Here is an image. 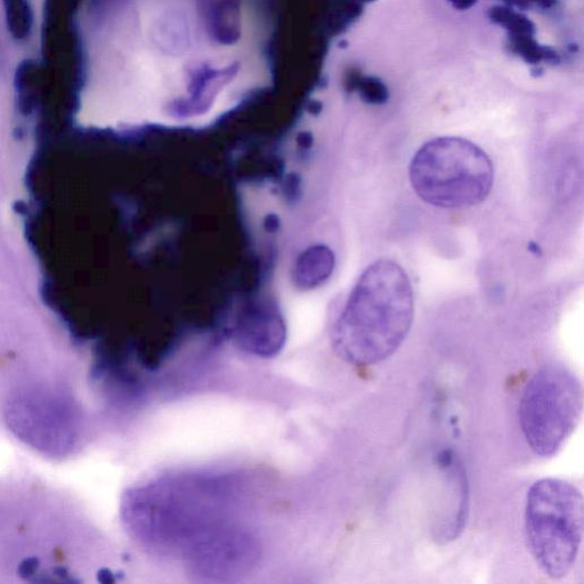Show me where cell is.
Segmentation results:
<instances>
[{
	"label": "cell",
	"instance_id": "cell-2",
	"mask_svg": "<svg viewBox=\"0 0 584 584\" xmlns=\"http://www.w3.org/2000/svg\"><path fill=\"white\" fill-rule=\"evenodd\" d=\"M413 316L415 298L407 272L389 259H379L356 283L332 334V344L345 362L371 367L399 350Z\"/></svg>",
	"mask_w": 584,
	"mask_h": 584
},
{
	"label": "cell",
	"instance_id": "cell-8",
	"mask_svg": "<svg viewBox=\"0 0 584 584\" xmlns=\"http://www.w3.org/2000/svg\"><path fill=\"white\" fill-rule=\"evenodd\" d=\"M8 29L15 38L29 35L32 24L31 10L27 0H4Z\"/></svg>",
	"mask_w": 584,
	"mask_h": 584
},
{
	"label": "cell",
	"instance_id": "cell-4",
	"mask_svg": "<svg viewBox=\"0 0 584 584\" xmlns=\"http://www.w3.org/2000/svg\"><path fill=\"white\" fill-rule=\"evenodd\" d=\"M584 529L582 492L570 482L543 478L526 497L527 543L539 569L554 580L573 570Z\"/></svg>",
	"mask_w": 584,
	"mask_h": 584
},
{
	"label": "cell",
	"instance_id": "cell-10",
	"mask_svg": "<svg viewBox=\"0 0 584 584\" xmlns=\"http://www.w3.org/2000/svg\"><path fill=\"white\" fill-rule=\"evenodd\" d=\"M501 27L507 29L511 36H534L537 32L535 24L527 16L515 10L510 13Z\"/></svg>",
	"mask_w": 584,
	"mask_h": 584
},
{
	"label": "cell",
	"instance_id": "cell-5",
	"mask_svg": "<svg viewBox=\"0 0 584 584\" xmlns=\"http://www.w3.org/2000/svg\"><path fill=\"white\" fill-rule=\"evenodd\" d=\"M583 412V388L574 373L550 365L534 373L519 401L518 417L530 449L541 458L562 450Z\"/></svg>",
	"mask_w": 584,
	"mask_h": 584
},
{
	"label": "cell",
	"instance_id": "cell-12",
	"mask_svg": "<svg viewBox=\"0 0 584 584\" xmlns=\"http://www.w3.org/2000/svg\"><path fill=\"white\" fill-rule=\"evenodd\" d=\"M529 2L531 6L535 5L542 8V10H550L558 3V0H529Z\"/></svg>",
	"mask_w": 584,
	"mask_h": 584
},
{
	"label": "cell",
	"instance_id": "cell-1",
	"mask_svg": "<svg viewBox=\"0 0 584 584\" xmlns=\"http://www.w3.org/2000/svg\"><path fill=\"white\" fill-rule=\"evenodd\" d=\"M266 0H124L115 44L126 123L205 125L269 87Z\"/></svg>",
	"mask_w": 584,
	"mask_h": 584
},
{
	"label": "cell",
	"instance_id": "cell-3",
	"mask_svg": "<svg viewBox=\"0 0 584 584\" xmlns=\"http://www.w3.org/2000/svg\"><path fill=\"white\" fill-rule=\"evenodd\" d=\"M410 183L417 196L438 208L481 204L492 190V161L480 146L460 137L427 142L412 158Z\"/></svg>",
	"mask_w": 584,
	"mask_h": 584
},
{
	"label": "cell",
	"instance_id": "cell-6",
	"mask_svg": "<svg viewBox=\"0 0 584 584\" xmlns=\"http://www.w3.org/2000/svg\"><path fill=\"white\" fill-rule=\"evenodd\" d=\"M4 413L11 432L47 456L66 457L78 444V410L61 395L30 389L14 395Z\"/></svg>",
	"mask_w": 584,
	"mask_h": 584
},
{
	"label": "cell",
	"instance_id": "cell-15",
	"mask_svg": "<svg viewBox=\"0 0 584 584\" xmlns=\"http://www.w3.org/2000/svg\"><path fill=\"white\" fill-rule=\"evenodd\" d=\"M363 2H373V0H363Z\"/></svg>",
	"mask_w": 584,
	"mask_h": 584
},
{
	"label": "cell",
	"instance_id": "cell-13",
	"mask_svg": "<svg viewBox=\"0 0 584 584\" xmlns=\"http://www.w3.org/2000/svg\"><path fill=\"white\" fill-rule=\"evenodd\" d=\"M501 2L511 8L518 7L519 4V0H501Z\"/></svg>",
	"mask_w": 584,
	"mask_h": 584
},
{
	"label": "cell",
	"instance_id": "cell-9",
	"mask_svg": "<svg viewBox=\"0 0 584 584\" xmlns=\"http://www.w3.org/2000/svg\"><path fill=\"white\" fill-rule=\"evenodd\" d=\"M355 91H359L363 102L372 105H383L389 99L387 86L377 77H361Z\"/></svg>",
	"mask_w": 584,
	"mask_h": 584
},
{
	"label": "cell",
	"instance_id": "cell-11",
	"mask_svg": "<svg viewBox=\"0 0 584 584\" xmlns=\"http://www.w3.org/2000/svg\"><path fill=\"white\" fill-rule=\"evenodd\" d=\"M456 10L459 11H467L469 8H472L478 0H449Z\"/></svg>",
	"mask_w": 584,
	"mask_h": 584
},
{
	"label": "cell",
	"instance_id": "cell-7",
	"mask_svg": "<svg viewBox=\"0 0 584 584\" xmlns=\"http://www.w3.org/2000/svg\"><path fill=\"white\" fill-rule=\"evenodd\" d=\"M508 47L531 66H539L541 62L549 64L561 63V56L549 46L540 45L534 36H508Z\"/></svg>",
	"mask_w": 584,
	"mask_h": 584
},
{
	"label": "cell",
	"instance_id": "cell-14",
	"mask_svg": "<svg viewBox=\"0 0 584 584\" xmlns=\"http://www.w3.org/2000/svg\"><path fill=\"white\" fill-rule=\"evenodd\" d=\"M534 67L535 68L532 70V75L537 76V77L542 76L543 69L541 67L539 68V66H534Z\"/></svg>",
	"mask_w": 584,
	"mask_h": 584
}]
</instances>
